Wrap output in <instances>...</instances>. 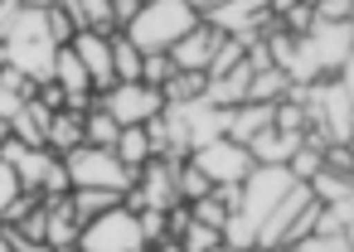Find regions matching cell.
Wrapping results in <instances>:
<instances>
[{
    "mask_svg": "<svg viewBox=\"0 0 354 252\" xmlns=\"http://www.w3.org/2000/svg\"><path fill=\"white\" fill-rule=\"evenodd\" d=\"M199 25V10L189 6V0H146L141 15L122 30L141 54H165L180 35H189Z\"/></svg>",
    "mask_w": 354,
    "mask_h": 252,
    "instance_id": "obj_1",
    "label": "cell"
},
{
    "mask_svg": "<svg viewBox=\"0 0 354 252\" xmlns=\"http://www.w3.org/2000/svg\"><path fill=\"white\" fill-rule=\"evenodd\" d=\"M64 170H68V184L73 189H131L136 184V170L117 160V151L107 146H73L64 155Z\"/></svg>",
    "mask_w": 354,
    "mask_h": 252,
    "instance_id": "obj_2",
    "label": "cell"
},
{
    "mask_svg": "<svg viewBox=\"0 0 354 252\" xmlns=\"http://www.w3.org/2000/svg\"><path fill=\"white\" fill-rule=\"evenodd\" d=\"M146 233H141V218L122 204L93 223L78 228V252H146Z\"/></svg>",
    "mask_w": 354,
    "mask_h": 252,
    "instance_id": "obj_3",
    "label": "cell"
},
{
    "mask_svg": "<svg viewBox=\"0 0 354 252\" xmlns=\"http://www.w3.org/2000/svg\"><path fill=\"white\" fill-rule=\"evenodd\" d=\"M189 165H194V170H204V180H209V184H243V180L257 170L252 151H248V146H238V141H228V136H218V141L199 146V151L189 155Z\"/></svg>",
    "mask_w": 354,
    "mask_h": 252,
    "instance_id": "obj_4",
    "label": "cell"
},
{
    "mask_svg": "<svg viewBox=\"0 0 354 252\" xmlns=\"http://www.w3.org/2000/svg\"><path fill=\"white\" fill-rule=\"evenodd\" d=\"M97 107L117 117V126H146L151 117L165 112V97L146 83H112L97 93Z\"/></svg>",
    "mask_w": 354,
    "mask_h": 252,
    "instance_id": "obj_5",
    "label": "cell"
},
{
    "mask_svg": "<svg viewBox=\"0 0 354 252\" xmlns=\"http://www.w3.org/2000/svg\"><path fill=\"white\" fill-rule=\"evenodd\" d=\"M296 180L286 175V165H257L248 180H243V213L252 218V223H262L277 204H281V194L291 189Z\"/></svg>",
    "mask_w": 354,
    "mask_h": 252,
    "instance_id": "obj_6",
    "label": "cell"
},
{
    "mask_svg": "<svg viewBox=\"0 0 354 252\" xmlns=\"http://www.w3.org/2000/svg\"><path fill=\"white\" fill-rule=\"evenodd\" d=\"M306 39V49H310V59H315V68H320V78H335L339 68H344V59L354 54V30L349 25H310V35H301Z\"/></svg>",
    "mask_w": 354,
    "mask_h": 252,
    "instance_id": "obj_7",
    "label": "cell"
},
{
    "mask_svg": "<svg viewBox=\"0 0 354 252\" xmlns=\"http://www.w3.org/2000/svg\"><path fill=\"white\" fill-rule=\"evenodd\" d=\"M223 39H228V35H218L209 20H199V25H194L189 35H180L165 54L175 59V68H180V73H204V78H209V64H214V54H218V44H223Z\"/></svg>",
    "mask_w": 354,
    "mask_h": 252,
    "instance_id": "obj_8",
    "label": "cell"
},
{
    "mask_svg": "<svg viewBox=\"0 0 354 252\" xmlns=\"http://www.w3.org/2000/svg\"><path fill=\"white\" fill-rule=\"evenodd\" d=\"M68 49H73V54H78V64L88 68V78H93V93L112 88V35L78 30V35L68 39Z\"/></svg>",
    "mask_w": 354,
    "mask_h": 252,
    "instance_id": "obj_9",
    "label": "cell"
},
{
    "mask_svg": "<svg viewBox=\"0 0 354 252\" xmlns=\"http://www.w3.org/2000/svg\"><path fill=\"white\" fill-rule=\"evenodd\" d=\"M54 54H59V44H49V39H15V44H6V68L25 73L30 83H49Z\"/></svg>",
    "mask_w": 354,
    "mask_h": 252,
    "instance_id": "obj_10",
    "label": "cell"
},
{
    "mask_svg": "<svg viewBox=\"0 0 354 252\" xmlns=\"http://www.w3.org/2000/svg\"><path fill=\"white\" fill-rule=\"evenodd\" d=\"M248 83H252V64L243 59L233 73H223V78H209V88H204V102H214V107H243L248 102Z\"/></svg>",
    "mask_w": 354,
    "mask_h": 252,
    "instance_id": "obj_11",
    "label": "cell"
},
{
    "mask_svg": "<svg viewBox=\"0 0 354 252\" xmlns=\"http://www.w3.org/2000/svg\"><path fill=\"white\" fill-rule=\"evenodd\" d=\"M296 146H301V136H296V131H277V126H267L262 136L248 141V151H252L257 165H286V160L296 155Z\"/></svg>",
    "mask_w": 354,
    "mask_h": 252,
    "instance_id": "obj_12",
    "label": "cell"
},
{
    "mask_svg": "<svg viewBox=\"0 0 354 252\" xmlns=\"http://www.w3.org/2000/svg\"><path fill=\"white\" fill-rule=\"evenodd\" d=\"M267 126H272V107H267V102H243V107L228 112V141H238V146H248V141L262 136Z\"/></svg>",
    "mask_w": 354,
    "mask_h": 252,
    "instance_id": "obj_13",
    "label": "cell"
},
{
    "mask_svg": "<svg viewBox=\"0 0 354 252\" xmlns=\"http://www.w3.org/2000/svg\"><path fill=\"white\" fill-rule=\"evenodd\" d=\"M122 204H127L122 189H73V194H68V209H73L78 223H93V218H102V213H112V209H122Z\"/></svg>",
    "mask_w": 354,
    "mask_h": 252,
    "instance_id": "obj_14",
    "label": "cell"
},
{
    "mask_svg": "<svg viewBox=\"0 0 354 252\" xmlns=\"http://www.w3.org/2000/svg\"><path fill=\"white\" fill-rule=\"evenodd\" d=\"M44 146L54 151V155H68L73 146H83V112H54L49 117V136H44Z\"/></svg>",
    "mask_w": 354,
    "mask_h": 252,
    "instance_id": "obj_15",
    "label": "cell"
},
{
    "mask_svg": "<svg viewBox=\"0 0 354 252\" xmlns=\"http://www.w3.org/2000/svg\"><path fill=\"white\" fill-rule=\"evenodd\" d=\"M35 88L39 83H30L25 73H15V68H0V122H10L30 97H35Z\"/></svg>",
    "mask_w": 354,
    "mask_h": 252,
    "instance_id": "obj_16",
    "label": "cell"
},
{
    "mask_svg": "<svg viewBox=\"0 0 354 252\" xmlns=\"http://www.w3.org/2000/svg\"><path fill=\"white\" fill-rule=\"evenodd\" d=\"M291 78L281 73V68H257L252 73V83H248V102H267V107H277L281 97H291Z\"/></svg>",
    "mask_w": 354,
    "mask_h": 252,
    "instance_id": "obj_17",
    "label": "cell"
},
{
    "mask_svg": "<svg viewBox=\"0 0 354 252\" xmlns=\"http://www.w3.org/2000/svg\"><path fill=\"white\" fill-rule=\"evenodd\" d=\"M141 59H146V54L117 30V35H112V83H141Z\"/></svg>",
    "mask_w": 354,
    "mask_h": 252,
    "instance_id": "obj_18",
    "label": "cell"
},
{
    "mask_svg": "<svg viewBox=\"0 0 354 252\" xmlns=\"http://www.w3.org/2000/svg\"><path fill=\"white\" fill-rule=\"evenodd\" d=\"M117 136H122V126H117V117L112 112H102L97 102L83 112V146H117Z\"/></svg>",
    "mask_w": 354,
    "mask_h": 252,
    "instance_id": "obj_19",
    "label": "cell"
},
{
    "mask_svg": "<svg viewBox=\"0 0 354 252\" xmlns=\"http://www.w3.org/2000/svg\"><path fill=\"white\" fill-rule=\"evenodd\" d=\"M117 160L122 165H131V170H141L156 151H151V136H146V126H122V136H117Z\"/></svg>",
    "mask_w": 354,
    "mask_h": 252,
    "instance_id": "obj_20",
    "label": "cell"
},
{
    "mask_svg": "<svg viewBox=\"0 0 354 252\" xmlns=\"http://www.w3.org/2000/svg\"><path fill=\"white\" fill-rule=\"evenodd\" d=\"M204 88H209L204 73H175V78L160 88V97H165V107H185V102H199Z\"/></svg>",
    "mask_w": 354,
    "mask_h": 252,
    "instance_id": "obj_21",
    "label": "cell"
},
{
    "mask_svg": "<svg viewBox=\"0 0 354 252\" xmlns=\"http://www.w3.org/2000/svg\"><path fill=\"white\" fill-rule=\"evenodd\" d=\"M209 189H214V184L204 180V170H194L189 160L175 165V199H180V204H194V199H204Z\"/></svg>",
    "mask_w": 354,
    "mask_h": 252,
    "instance_id": "obj_22",
    "label": "cell"
},
{
    "mask_svg": "<svg viewBox=\"0 0 354 252\" xmlns=\"http://www.w3.org/2000/svg\"><path fill=\"white\" fill-rule=\"evenodd\" d=\"M175 242H180V252H214V247H223V233L209 228V223H199V218L189 213V228H185Z\"/></svg>",
    "mask_w": 354,
    "mask_h": 252,
    "instance_id": "obj_23",
    "label": "cell"
},
{
    "mask_svg": "<svg viewBox=\"0 0 354 252\" xmlns=\"http://www.w3.org/2000/svg\"><path fill=\"white\" fill-rule=\"evenodd\" d=\"M257 242V223L248 218V213H228V223H223V247L228 252H243V247H252Z\"/></svg>",
    "mask_w": 354,
    "mask_h": 252,
    "instance_id": "obj_24",
    "label": "cell"
},
{
    "mask_svg": "<svg viewBox=\"0 0 354 252\" xmlns=\"http://www.w3.org/2000/svg\"><path fill=\"white\" fill-rule=\"evenodd\" d=\"M175 73H180V68H175V59H170V54H146V59H141V83H146V88H156V93H160Z\"/></svg>",
    "mask_w": 354,
    "mask_h": 252,
    "instance_id": "obj_25",
    "label": "cell"
},
{
    "mask_svg": "<svg viewBox=\"0 0 354 252\" xmlns=\"http://www.w3.org/2000/svg\"><path fill=\"white\" fill-rule=\"evenodd\" d=\"M320 155H325V151H315V146H306V141H301V146H296V155L286 160V175H291V180H301V184H310V180L320 175Z\"/></svg>",
    "mask_w": 354,
    "mask_h": 252,
    "instance_id": "obj_26",
    "label": "cell"
},
{
    "mask_svg": "<svg viewBox=\"0 0 354 252\" xmlns=\"http://www.w3.org/2000/svg\"><path fill=\"white\" fill-rule=\"evenodd\" d=\"M44 30H49V44H59V49L78 35V25L68 20V10H64V6H44Z\"/></svg>",
    "mask_w": 354,
    "mask_h": 252,
    "instance_id": "obj_27",
    "label": "cell"
},
{
    "mask_svg": "<svg viewBox=\"0 0 354 252\" xmlns=\"http://www.w3.org/2000/svg\"><path fill=\"white\" fill-rule=\"evenodd\" d=\"M189 213H194L199 223H209V228H218V233H223V223H228V209H223V204L214 199V189H209L204 199H194V204H189Z\"/></svg>",
    "mask_w": 354,
    "mask_h": 252,
    "instance_id": "obj_28",
    "label": "cell"
},
{
    "mask_svg": "<svg viewBox=\"0 0 354 252\" xmlns=\"http://www.w3.org/2000/svg\"><path fill=\"white\" fill-rule=\"evenodd\" d=\"M25 194V184H20V175L10 170V165H0V223H6V213H10V204Z\"/></svg>",
    "mask_w": 354,
    "mask_h": 252,
    "instance_id": "obj_29",
    "label": "cell"
},
{
    "mask_svg": "<svg viewBox=\"0 0 354 252\" xmlns=\"http://www.w3.org/2000/svg\"><path fill=\"white\" fill-rule=\"evenodd\" d=\"M310 6H315V20L320 25H344L349 10H354V0H310Z\"/></svg>",
    "mask_w": 354,
    "mask_h": 252,
    "instance_id": "obj_30",
    "label": "cell"
},
{
    "mask_svg": "<svg viewBox=\"0 0 354 252\" xmlns=\"http://www.w3.org/2000/svg\"><path fill=\"white\" fill-rule=\"evenodd\" d=\"M136 218H141V233H146V242H151V247H156V242H165V209H141Z\"/></svg>",
    "mask_w": 354,
    "mask_h": 252,
    "instance_id": "obj_31",
    "label": "cell"
},
{
    "mask_svg": "<svg viewBox=\"0 0 354 252\" xmlns=\"http://www.w3.org/2000/svg\"><path fill=\"white\" fill-rule=\"evenodd\" d=\"M107 6H112V20H117V30H127V25L141 15V6H146V0H107Z\"/></svg>",
    "mask_w": 354,
    "mask_h": 252,
    "instance_id": "obj_32",
    "label": "cell"
},
{
    "mask_svg": "<svg viewBox=\"0 0 354 252\" xmlns=\"http://www.w3.org/2000/svg\"><path fill=\"white\" fill-rule=\"evenodd\" d=\"M335 83H339V88H344V93H349V97H354V54H349V59H344V68H339V73H335Z\"/></svg>",
    "mask_w": 354,
    "mask_h": 252,
    "instance_id": "obj_33",
    "label": "cell"
},
{
    "mask_svg": "<svg viewBox=\"0 0 354 252\" xmlns=\"http://www.w3.org/2000/svg\"><path fill=\"white\" fill-rule=\"evenodd\" d=\"M146 252H180V242H175V238H165V242H156V247H146Z\"/></svg>",
    "mask_w": 354,
    "mask_h": 252,
    "instance_id": "obj_34",
    "label": "cell"
},
{
    "mask_svg": "<svg viewBox=\"0 0 354 252\" xmlns=\"http://www.w3.org/2000/svg\"><path fill=\"white\" fill-rule=\"evenodd\" d=\"M189 6H194V10L204 15V10H214V6H218V0H189Z\"/></svg>",
    "mask_w": 354,
    "mask_h": 252,
    "instance_id": "obj_35",
    "label": "cell"
},
{
    "mask_svg": "<svg viewBox=\"0 0 354 252\" xmlns=\"http://www.w3.org/2000/svg\"><path fill=\"white\" fill-rule=\"evenodd\" d=\"M20 6H54V0H20Z\"/></svg>",
    "mask_w": 354,
    "mask_h": 252,
    "instance_id": "obj_36",
    "label": "cell"
},
{
    "mask_svg": "<svg viewBox=\"0 0 354 252\" xmlns=\"http://www.w3.org/2000/svg\"><path fill=\"white\" fill-rule=\"evenodd\" d=\"M243 252H267V247H257V242H252V247H243Z\"/></svg>",
    "mask_w": 354,
    "mask_h": 252,
    "instance_id": "obj_37",
    "label": "cell"
},
{
    "mask_svg": "<svg viewBox=\"0 0 354 252\" xmlns=\"http://www.w3.org/2000/svg\"><path fill=\"white\" fill-rule=\"evenodd\" d=\"M0 252H10V242H6V238H0Z\"/></svg>",
    "mask_w": 354,
    "mask_h": 252,
    "instance_id": "obj_38",
    "label": "cell"
},
{
    "mask_svg": "<svg viewBox=\"0 0 354 252\" xmlns=\"http://www.w3.org/2000/svg\"><path fill=\"white\" fill-rule=\"evenodd\" d=\"M344 25H349V30H354V10H349V20H344Z\"/></svg>",
    "mask_w": 354,
    "mask_h": 252,
    "instance_id": "obj_39",
    "label": "cell"
},
{
    "mask_svg": "<svg viewBox=\"0 0 354 252\" xmlns=\"http://www.w3.org/2000/svg\"><path fill=\"white\" fill-rule=\"evenodd\" d=\"M344 146H349V155H354V136H349V141H344Z\"/></svg>",
    "mask_w": 354,
    "mask_h": 252,
    "instance_id": "obj_40",
    "label": "cell"
},
{
    "mask_svg": "<svg viewBox=\"0 0 354 252\" xmlns=\"http://www.w3.org/2000/svg\"><path fill=\"white\" fill-rule=\"evenodd\" d=\"M6 6H10V0H0V10H6Z\"/></svg>",
    "mask_w": 354,
    "mask_h": 252,
    "instance_id": "obj_41",
    "label": "cell"
},
{
    "mask_svg": "<svg viewBox=\"0 0 354 252\" xmlns=\"http://www.w3.org/2000/svg\"><path fill=\"white\" fill-rule=\"evenodd\" d=\"M214 252H228V247H214Z\"/></svg>",
    "mask_w": 354,
    "mask_h": 252,
    "instance_id": "obj_42",
    "label": "cell"
}]
</instances>
